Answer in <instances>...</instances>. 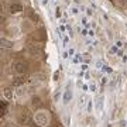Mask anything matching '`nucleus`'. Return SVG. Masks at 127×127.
Masks as SVG:
<instances>
[{"instance_id": "nucleus-1", "label": "nucleus", "mask_w": 127, "mask_h": 127, "mask_svg": "<svg viewBox=\"0 0 127 127\" xmlns=\"http://www.w3.org/2000/svg\"><path fill=\"white\" fill-rule=\"evenodd\" d=\"M35 122L40 126H47L50 123V113L47 110H38L35 113Z\"/></svg>"}, {"instance_id": "nucleus-2", "label": "nucleus", "mask_w": 127, "mask_h": 127, "mask_svg": "<svg viewBox=\"0 0 127 127\" xmlns=\"http://www.w3.org/2000/svg\"><path fill=\"white\" fill-rule=\"evenodd\" d=\"M13 68H14V71L17 73H20V75H23V73H26L27 72V64L26 62H23V61H16V62L13 64Z\"/></svg>"}, {"instance_id": "nucleus-3", "label": "nucleus", "mask_w": 127, "mask_h": 127, "mask_svg": "<svg viewBox=\"0 0 127 127\" xmlns=\"http://www.w3.org/2000/svg\"><path fill=\"white\" fill-rule=\"evenodd\" d=\"M9 10H10V13H20V11H23V6L17 4V3H13V4H10Z\"/></svg>"}, {"instance_id": "nucleus-4", "label": "nucleus", "mask_w": 127, "mask_h": 127, "mask_svg": "<svg viewBox=\"0 0 127 127\" xmlns=\"http://www.w3.org/2000/svg\"><path fill=\"white\" fill-rule=\"evenodd\" d=\"M18 122L21 123V124H26V123L28 122V113L26 112V110L18 113Z\"/></svg>"}, {"instance_id": "nucleus-5", "label": "nucleus", "mask_w": 127, "mask_h": 127, "mask_svg": "<svg viewBox=\"0 0 127 127\" xmlns=\"http://www.w3.org/2000/svg\"><path fill=\"white\" fill-rule=\"evenodd\" d=\"M1 47H4V48H11V47H13V42H10V41L6 40V38H1Z\"/></svg>"}, {"instance_id": "nucleus-6", "label": "nucleus", "mask_w": 127, "mask_h": 127, "mask_svg": "<svg viewBox=\"0 0 127 127\" xmlns=\"http://www.w3.org/2000/svg\"><path fill=\"white\" fill-rule=\"evenodd\" d=\"M30 54H31V55H38V54H40V48L30 47Z\"/></svg>"}, {"instance_id": "nucleus-7", "label": "nucleus", "mask_w": 127, "mask_h": 127, "mask_svg": "<svg viewBox=\"0 0 127 127\" xmlns=\"http://www.w3.org/2000/svg\"><path fill=\"white\" fill-rule=\"evenodd\" d=\"M4 96L7 97V99H10V97L13 96V92H11V89H9V88H6V89H4Z\"/></svg>"}, {"instance_id": "nucleus-8", "label": "nucleus", "mask_w": 127, "mask_h": 127, "mask_svg": "<svg viewBox=\"0 0 127 127\" xmlns=\"http://www.w3.org/2000/svg\"><path fill=\"white\" fill-rule=\"evenodd\" d=\"M117 4H119V6H124V4H127V0H119Z\"/></svg>"}, {"instance_id": "nucleus-9", "label": "nucleus", "mask_w": 127, "mask_h": 127, "mask_svg": "<svg viewBox=\"0 0 127 127\" xmlns=\"http://www.w3.org/2000/svg\"><path fill=\"white\" fill-rule=\"evenodd\" d=\"M23 81H26V79H23V78H18V81H16V85H20V83H23Z\"/></svg>"}, {"instance_id": "nucleus-10", "label": "nucleus", "mask_w": 127, "mask_h": 127, "mask_svg": "<svg viewBox=\"0 0 127 127\" xmlns=\"http://www.w3.org/2000/svg\"><path fill=\"white\" fill-rule=\"evenodd\" d=\"M32 104H34V106H35V104H40V99H35V97H34V100H32Z\"/></svg>"}, {"instance_id": "nucleus-11", "label": "nucleus", "mask_w": 127, "mask_h": 127, "mask_svg": "<svg viewBox=\"0 0 127 127\" xmlns=\"http://www.w3.org/2000/svg\"><path fill=\"white\" fill-rule=\"evenodd\" d=\"M55 16H57V17H61V10H59V9H57V13H55Z\"/></svg>"}, {"instance_id": "nucleus-12", "label": "nucleus", "mask_w": 127, "mask_h": 127, "mask_svg": "<svg viewBox=\"0 0 127 127\" xmlns=\"http://www.w3.org/2000/svg\"><path fill=\"white\" fill-rule=\"evenodd\" d=\"M124 14H126V16H127V11H124Z\"/></svg>"}]
</instances>
